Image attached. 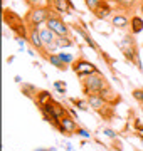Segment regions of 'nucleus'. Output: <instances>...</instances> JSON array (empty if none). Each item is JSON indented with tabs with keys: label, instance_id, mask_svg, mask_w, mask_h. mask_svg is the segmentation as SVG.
<instances>
[{
	"label": "nucleus",
	"instance_id": "11",
	"mask_svg": "<svg viewBox=\"0 0 143 151\" xmlns=\"http://www.w3.org/2000/svg\"><path fill=\"white\" fill-rule=\"evenodd\" d=\"M111 25L115 29H120V30H125V29L130 27V17L125 12H115L111 15Z\"/></svg>",
	"mask_w": 143,
	"mask_h": 151
},
{
	"label": "nucleus",
	"instance_id": "16",
	"mask_svg": "<svg viewBox=\"0 0 143 151\" xmlns=\"http://www.w3.org/2000/svg\"><path fill=\"white\" fill-rule=\"evenodd\" d=\"M51 101H54V99H52V94L49 91H37V94H35V104H37L39 108L49 104Z\"/></svg>",
	"mask_w": 143,
	"mask_h": 151
},
{
	"label": "nucleus",
	"instance_id": "3",
	"mask_svg": "<svg viewBox=\"0 0 143 151\" xmlns=\"http://www.w3.org/2000/svg\"><path fill=\"white\" fill-rule=\"evenodd\" d=\"M110 86V82L106 81V77L101 72L81 77V91L84 96H91V94H99L105 87Z\"/></svg>",
	"mask_w": 143,
	"mask_h": 151
},
{
	"label": "nucleus",
	"instance_id": "24",
	"mask_svg": "<svg viewBox=\"0 0 143 151\" xmlns=\"http://www.w3.org/2000/svg\"><path fill=\"white\" fill-rule=\"evenodd\" d=\"M54 86H56V89H57L59 92H62V94L66 92V84H64V82H61V81H56V82H54Z\"/></svg>",
	"mask_w": 143,
	"mask_h": 151
},
{
	"label": "nucleus",
	"instance_id": "4",
	"mask_svg": "<svg viewBox=\"0 0 143 151\" xmlns=\"http://www.w3.org/2000/svg\"><path fill=\"white\" fill-rule=\"evenodd\" d=\"M121 52L125 54V59L130 62V64H135L138 69L142 70V62H140V50H138V44L135 42V35H125L123 42L120 44Z\"/></svg>",
	"mask_w": 143,
	"mask_h": 151
},
{
	"label": "nucleus",
	"instance_id": "9",
	"mask_svg": "<svg viewBox=\"0 0 143 151\" xmlns=\"http://www.w3.org/2000/svg\"><path fill=\"white\" fill-rule=\"evenodd\" d=\"M77 129H79V126H77V121L74 118H72L71 114L67 113L64 118L61 119L59 123V133H62V134H74V133H77Z\"/></svg>",
	"mask_w": 143,
	"mask_h": 151
},
{
	"label": "nucleus",
	"instance_id": "12",
	"mask_svg": "<svg viewBox=\"0 0 143 151\" xmlns=\"http://www.w3.org/2000/svg\"><path fill=\"white\" fill-rule=\"evenodd\" d=\"M51 4H52V9L59 14H69L74 10L71 0H51Z\"/></svg>",
	"mask_w": 143,
	"mask_h": 151
},
{
	"label": "nucleus",
	"instance_id": "28",
	"mask_svg": "<svg viewBox=\"0 0 143 151\" xmlns=\"http://www.w3.org/2000/svg\"><path fill=\"white\" fill-rule=\"evenodd\" d=\"M140 10H142V14H143V0L140 2Z\"/></svg>",
	"mask_w": 143,
	"mask_h": 151
},
{
	"label": "nucleus",
	"instance_id": "2",
	"mask_svg": "<svg viewBox=\"0 0 143 151\" xmlns=\"http://www.w3.org/2000/svg\"><path fill=\"white\" fill-rule=\"evenodd\" d=\"M52 10L54 9H52V4H51V0H49L47 4H42V5L29 7V10L25 12L24 19H25L29 27H40L42 24L47 22V19H49Z\"/></svg>",
	"mask_w": 143,
	"mask_h": 151
},
{
	"label": "nucleus",
	"instance_id": "10",
	"mask_svg": "<svg viewBox=\"0 0 143 151\" xmlns=\"http://www.w3.org/2000/svg\"><path fill=\"white\" fill-rule=\"evenodd\" d=\"M116 7V12H125V14H135L136 9H140L142 0H111Z\"/></svg>",
	"mask_w": 143,
	"mask_h": 151
},
{
	"label": "nucleus",
	"instance_id": "22",
	"mask_svg": "<svg viewBox=\"0 0 143 151\" xmlns=\"http://www.w3.org/2000/svg\"><path fill=\"white\" fill-rule=\"evenodd\" d=\"M71 103L74 104V106H77L79 109H83V111H86V109L89 108L88 99H84V101H81V99H71Z\"/></svg>",
	"mask_w": 143,
	"mask_h": 151
},
{
	"label": "nucleus",
	"instance_id": "20",
	"mask_svg": "<svg viewBox=\"0 0 143 151\" xmlns=\"http://www.w3.org/2000/svg\"><path fill=\"white\" fill-rule=\"evenodd\" d=\"M57 42H59V47H72L74 45V39H71L69 35H57Z\"/></svg>",
	"mask_w": 143,
	"mask_h": 151
},
{
	"label": "nucleus",
	"instance_id": "14",
	"mask_svg": "<svg viewBox=\"0 0 143 151\" xmlns=\"http://www.w3.org/2000/svg\"><path fill=\"white\" fill-rule=\"evenodd\" d=\"M72 29H74V30H76L77 34H79V35H81V37L84 39V42L88 44L89 47L93 49V50H96V52H99V50H101V49L98 47V44L94 42L93 40V37H91V35H89L88 32H86V30H84L83 27H79V25H77V24H74V25H72Z\"/></svg>",
	"mask_w": 143,
	"mask_h": 151
},
{
	"label": "nucleus",
	"instance_id": "23",
	"mask_svg": "<svg viewBox=\"0 0 143 151\" xmlns=\"http://www.w3.org/2000/svg\"><path fill=\"white\" fill-rule=\"evenodd\" d=\"M59 57H61V59H62V62H66L67 65H71L72 62L76 60V59H74V57H72L71 54H59Z\"/></svg>",
	"mask_w": 143,
	"mask_h": 151
},
{
	"label": "nucleus",
	"instance_id": "1",
	"mask_svg": "<svg viewBox=\"0 0 143 151\" xmlns=\"http://www.w3.org/2000/svg\"><path fill=\"white\" fill-rule=\"evenodd\" d=\"M4 24L9 25V29L15 34V37L19 40H27L29 39V25L25 19L20 17L12 9H7V7L4 9Z\"/></svg>",
	"mask_w": 143,
	"mask_h": 151
},
{
	"label": "nucleus",
	"instance_id": "5",
	"mask_svg": "<svg viewBox=\"0 0 143 151\" xmlns=\"http://www.w3.org/2000/svg\"><path fill=\"white\" fill-rule=\"evenodd\" d=\"M71 69H72V72H74L77 77H86V76H91V74L99 72L98 67H96L93 62H89L86 57H83V55H79V57L72 62Z\"/></svg>",
	"mask_w": 143,
	"mask_h": 151
},
{
	"label": "nucleus",
	"instance_id": "21",
	"mask_svg": "<svg viewBox=\"0 0 143 151\" xmlns=\"http://www.w3.org/2000/svg\"><path fill=\"white\" fill-rule=\"evenodd\" d=\"M131 96L135 101H138L140 104H143V87H136L131 91Z\"/></svg>",
	"mask_w": 143,
	"mask_h": 151
},
{
	"label": "nucleus",
	"instance_id": "26",
	"mask_svg": "<svg viewBox=\"0 0 143 151\" xmlns=\"http://www.w3.org/2000/svg\"><path fill=\"white\" fill-rule=\"evenodd\" d=\"M76 134L83 136V138H89V133H88V131H84V129H81V128L77 129V133H76Z\"/></svg>",
	"mask_w": 143,
	"mask_h": 151
},
{
	"label": "nucleus",
	"instance_id": "17",
	"mask_svg": "<svg viewBox=\"0 0 143 151\" xmlns=\"http://www.w3.org/2000/svg\"><path fill=\"white\" fill-rule=\"evenodd\" d=\"M49 108L52 109L54 116H56L57 119H59V121H61V119H62V118H64V116L67 114L66 108H64V106H62L61 103H57V101H51V103H49Z\"/></svg>",
	"mask_w": 143,
	"mask_h": 151
},
{
	"label": "nucleus",
	"instance_id": "6",
	"mask_svg": "<svg viewBox=\"0 0 143 151\" xmlns=\"http://www.w3.org/2000/svg\"><path fill=\"white\" fill-rule=\"evenodd\" d=\"M46 27H49L52 32H56L57 35H71V29L67 27V24L62 20V15L59 12L52 10L49 19L46 22Z\"/></svg>",
	"mask_w": 143,
	"mask_h": 151
},
{
	"label": "nucleus",
	"instance_id": "8",
	"mask_svg": "<svg viewBox=\"0 0 143 151\" xmlns=\"http://www.w3.org/2000/svg\"><path fill=\"white\" fill-rule=\"evenodd\" d=\"M39 32H40V39H42V42L46 44V49L49 50V54H54L56 49H59V42H57V34L52 32L49 27L39 29Z\"/></svg>",
	"mask_w": 143,
	"mask_h": 151
},
{
	"label": "nucleus",
	"instance_id": "18",
	"mask_svg": "<svg viewBox=\"0 0 143 151\" xmlns=\"http://www.w3.org/2000/svg\"><path fill=\"white\" fill-rule=\"evenodd\" d=\"M47 62H49V64H52L56 69L62 70V72H64V70H67V67H69L66 62H62V59L59 57V54H51V55H49V60H47Z\"/></svg>",
	"mask_w": 143,
	"mask_h": 151
},
{
	"label": "nucleus",
	"instance_id": "19",
	"mask_svg": "<svg viewBox=\"0 0 143 151\" xmlns=\"http://www.w3.org/2000/svg\"><path fill=\"white\" fill-rule=\"evenodd\" d=\"M103 2H106V0H84V5H86V9H88L91 14H94L99 7L103 5Z\"/></svg>",
	"mask_w": 143,
	"mask_h": 151
},
{
	"label": "nucleus",
	"instance_id": "15",
	"mask_svg": "<svg viewBox=\"0 0 143 151\" xmlns=\"http://www.w3.org/2000/svg\"><path fill=\"white\" fill-rule=\"evenodd\" d=\"M143 30V17L140 15H131L130 17V32L136 35Z\"/></svg>",
	"mask_w": 143,
	"mask_h": 151
},
{
	"label": "nucleus",
	"instance_id": "25",
	"mask_svg": "<svg viewBox=\"0 0 143 151\" xmlns=\"http://www.w3.org/2000/svg\"><path fill=\"white\" fill-rule=\"evenodd\" d=\"M29 7H35V5H42V0H24Z\"/></svg>",
	"mask_w": 143,
	"mask_h": 151
},
{
	"label": "nucleus",
	"instance_id": "7",
	"mask_svg": "<svg viewBox=\"0 0 143 151\" xmlns=\"http://www.w3.org/2000/svg\"><path fill=\"white\" fill-rule=\"evenodd\" d=\"M27 42L32 45L35 50H37V54L42 57V59L49 60V50L46 49V44L42 42V39H40V32H39V27H29V39Z\"/></svg>",
	"mask_w": 143,
	"mask_h": 151
},
{
	"label": "nucleus",
	"instance_id": "13",
	"mask_svg": "<svg viewBox=\"0 0 143 151\" xmlns=\"http://www.w3.org/2000/svg\"><path fill=\"white\" fill-rule=\"evenodd\" d=\"M111 14H115L113 12V7H111V0H106V2H103V5L94 12V17L99 19V20H106Z\"/></svg>",
	"mask_w": 143,
	"mask_h": 151
},
{
	"label": "nucleus",
	"instance_id": "29",
	"mask_svg": "<svg viewBox=\"0 0 143 151\" xmlns=\"http://www.w3.org/2000/svg\"><path fill=\"white\" fill-rule=\"evenodd\" d=\"M140 106H142V111H143V104H140Z\"/></svg>",
	"mask_w": 143,
	"mask_h": 151
},
{
	"label": "nucleus",
	"instance_id": "27",
	"mask_svg": "<svg viewBox=\"0 0 143 151\" xmlns=\"http://www.w3.org/2000/svg\"><path fill=\"white\" fill-rule=\"evenodd\" d=\"M105 133L108 136H110V138H115V131H111V129H105Z\"/></svg>",
	"mask_w": 143,
	"mask_h": 151
}]
</instances>
